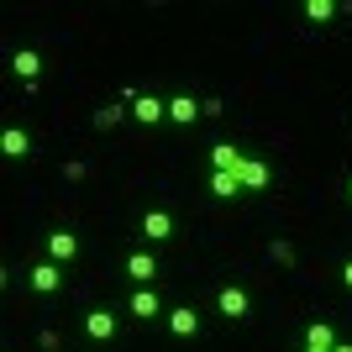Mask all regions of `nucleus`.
Segmentation results:
<instances>
[{
  "mask_svg": "<svg viewBox=\"0 0 352 352\" xmlns=\"http://www.w3.org/2000/svg\"><path fill=\"white\" fill-rule=\"evenodd\" d=\"M137 232H142V242H168V236H174V216L163 206H153V210L137 216Z\"/></svg>",
  "mask_w": 352,
  "mask_h": 352,
  "instance_id": "nucleus-6",
  "label": "nucleus"
},
{
  "mask_svg": "<svg viewBox=\"0 0 352 352\" xmlns=\"http://www.w3.org/2000/svg\"><path fill=\"white\" fill-rule=\"evenodd\" d=\"M342 6L337 0H305V21H316V27H326V21H337Z\"/></svg>",
  "mask_w": 352,
  "mask_h": 352,
  "instance_id": "nucleus-14",
  "label": "nucleus"
},
{
  "mask_svg": "<svg viewBox=\"0 0 352 352\" xmlns=\"http://www.w3.org/2000/svg\"><path fill=\"white\" fill-rule=\"evenodd\" d=\"M79 326H85V337L95 342V347H111V342L121 337V316H116L111 305H89Z\"/></svg>",
  "mask_w": 352,
  "mask_h": 352,
  "instance_id": "nucleus-1",
  "label": "nucleus"
},
{
  "mask_svg": "<svg viewBox=\"0 0 352 352\" xmlns=\"http://www.w3.org/2000/svg\"><path fill=\"white\" fill-rule=\"evenodd\" d=\"M11 69H16L21 85H32V79L43 74V53H37V47H16V53H11Z\"/></svg>",
  "mask_w": 352,
  "mask_h": 352,
  "instance_id": "nucleus-11",
  "label": "nucleus"
},
{
  "mask_svg": "<svg viewBox=\"0 0 352 352\" xmlns=\"http://www.w3.org/2000/svg\"><path fill=\"white\" fill-rule=\"evenodd\" d=\"M342 195H347V206H352V174H347V184H342Z\"/></svg>",
  "mask_w": 352,
  "mask_h": 352,
  "instance_id": "nucleus-19",
  "label": "nucleus"
},
{
  "mask_svg": "<svg viewBox=\"0 0 352 352\" xmlns=\"http://www.w3.org/2000/svg\"><path fill=\"white\" fill-rule=\"evenodd\" d=\"M163 326H168V337H179V342H195V337H200V310H195V305H168Z\"/></svg>",
  "mask_w": 352,
  "mask_h": 352,
  "instance_id": "nucleus-5",
  "label": "nucleus"
},
{
  "mask_svg": "<svg viewBox=\"0 0 352 352\" xmlns=\"http://www.w3.org/2000/svg\"><path fill=\"white\" fill-rule=\"evenodd\" d=\"M300 352H326V347H300Z\"/></svg>",
  "mask_w": 352,
  "mask_h": 352,
  "instance_id": "nucleus-21",
  "label": "nucleus"
},
{
  "mask_svg": "<svg viewBox=\"0 0 352 352\" xmlns=\"http://www.w3.org/2000/svg\"><path fill=\"white\" fill-rule=\"evenodd\" d=\"M236 179H242V190H268V179H274V168H268L263 158H242Z\"/></svg>",
  "mask_w": 352,
  "mask_h": 352,
  "instance_id": "nucleus-12",
  "label": "nucleus"
},
{
  "mask_svg": "<svg viewBox=\"0 0 352 352\" xmlns=\"http://www.w3.org/2000/svg\"><path fill=\"white\" fill-rule=\"evenodd\" d=\"M121 116H126L121 105H100V111H95V132H111V126H116Z\"/></svg>",
  "mask_w": 352,
  "mask_h": 352,
  "instance_id": "nucleus-17",
  "label": "nucleus"
},
{
  "mask_svg": "<svg viewBox=\"0 0 352 352\" xmlns=\"http://www.w3.org/2000/svg\"><path fill=\"white\" fill-rule=\"evenodd\" d=\"M210 195H216V200H232V195H248V190H242L236 174H210Z\"/></svg>",
  "mask_w": 352,
  "mask_h": 352,
  "instance_id": "nucleus-16",
  "label": "nucleus"
},
{
  "mask_svg": "<svg viewBox=\"0 0 352 352\" xmlns=\"http://www.w3.org/2000/svg\"><path fill=\"white\" fill-rule=\"evenodd\" d=\"M0 153L6 158H32V132L27 126H6L0 132Z\"/></svg>",
  "mask_w": 352,
  "mask_h": 352,
  "instance_id": "nucleus-13",
  "label": "nucleus"
},
{
  "mask_svg": "<svg viewBox=\"0 0 352 352\" xmlns=\"http://www.w3.org/2000/svg\"><path fill=\"white\" fill-rule=\"evenodd\" d=\"M132 121H142V126L168 121V100L163 95H132Z\"/></svg>",
  "mask_w": 352,
  "mask_h": 352,
  "instance_id": "nucleus-9",
  "label": "nucleus"
},
{
  "mask_svg": "<svg viewBox=\"0 0 352 352\" xmlns=\"http://www.w3.org/2000/svg\"><path fill=\"white\" fill-rule=\"evenodd\" d=\"M126 316H137V321H158V316H168V305H163V294L147 284V289L126 294Z\"/></svg>",
  "mask_w": 352,
  "mask_h": 352,
  "instance_id": "nucleus-4",
  "label": "nucleus"
},
{
  "mask_svg": "<svg viewBox=\"0 0 352 352\" xmlns=\"http://www.w3.org/2000/svg\"><path fill=\"white\" fill-rule=\"evenodd\" d=\"M305 347H326V352L337 347V331H331V321H310V326H305Z\"/></svg>",
  "mask_w": 352,
  "mask_h": 352,
  "instance_id": "nucleus-15",
  "label": "nucleus"
},
{
  "mask_svg": "<svg viewBox=\"0 0 352 352\" xmlns=\"http://www.w3.org/2000/svg\"><path fill=\"white\" fill-rule=\"evenodd\" d=\"M200 116H206V100H195V95H174L168 100V121H179V126H195Z\"/></svg>",
  "mask_w": 352,
  "mask_h": 352,
  "instance_id": "nucleus-10",
  "label": "nucleus"
},
{
  "mask_svg": "<svg viewBox=\"0 0 352 352\" xmlns=\"http://www.w3.org/2000/svg\"><path fill=\"white\" fill-rule=\"evenodd\" d=\"M216 310L226 316V321H248V316H252L248 284H221V289H216Z\"/></svg>",
  "mask_w": 352,
  "mask_h": 352,
  "instance_id": "nucleus-3",
  "label": "nucleus"
},
{
  "mask_svg": "<svg viewBox=\"0 0 352 352\" xmlns=\"http://www.w3.org/2000/svg\"><path fill=\"white\" fill-rule=\"evenodd\" d=\"M342 289H352V258L342 263Z\"/></svg>",
  "mask_w": 352,
  "mask_h": 352,
  "instance_id": "nucleus-18",
  "label": "nucleus"
},
{
  "mask_svg": "<svg viewBox=\"0 0 352 352\" xmlns=\"http://www.w3.org/2000/svg\"><path fill=\"white\" fill-rule=\"evenodd\" d=\"M121 268H126L132 289H147V284H153V279L163 274V268H158V252H153V248H132L126 258H121Z\"/></svg>",
  "mask_w": 352,
  "mask_h": 352,
  "instance_id": "nucleus-2",
  "label": "nucleus"
},
{
  "mask_svg": "<svg viewBox=\"0 0 352 352\" xmlns=\"http://www.w3.org/2000/svg\"><path fill=\"white\" fill-rule=\"evenodd\" d=\"M331 352H352V342H337V347H331Z\"/></svg>",
  "mask_w": 352,
  "mask_h": 352,
  "instance_id": "nucleus-20",
  "label": "nucleus"
},
{
  "mask_svg": "<svg viewBox=\"0 0 352 352\" xmlns=\"http://www.w3.org/2000/svg\"><path fill=\"white\" fill-rule=\"evenodd\" d=\"M27 284H32L37 294H58V289H63V268L53 263V258H43V263L27 268Z\"/></svg>",
  "mask_w": 352,
  "mask_h": 352,
  "instance_id": "nucleus-8",
  "label": "nucleus"
},
{
  "mask_svg": "<svg viewBox=\"0 0 352 352\" xmlns=\"http://www.w3.org/2000/svg\"><path fill=\"white\" fill-rule=\"evenodd\" d=\"M47 258L58 268H69L74 258H79V232L74 226H58V232H47Z\"/></svg>",
  "mask_w": 352,
  "mask_h": 352,
  "instance_id": "nucleus-7",
  "label": "nucleus"
}]
</instances>
